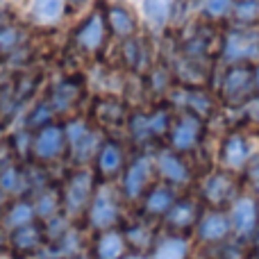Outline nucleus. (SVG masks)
Masks as SVG:
<instances>
[{
    "label": "nucleus",
    "instance_id": "obj_1",
    "mask_svg": "<svg viewBox=\"0 0 259 259\" xmlns=\"http://www.w3.org/2000/svg\"><path fill=\"white\" fill-rule=\"evenodd\" d=\"M64 132H66L68 143V159L73 166H89L94 164V157L98 152L100 143H103L105 134L91 123L87 116H68L64 123Z\"/></svg>",
    "mask_w": 259,
    "mask_h": 259
},
{
    "label": "nucleus",
    "instance_id": "obj_2",
    "mask_svg": "<svg viewBox=\"0 0 259 259\" xmlns=\"http://www.w3.org/2000/svg\"><path fill=\"white\" fill-rule=\"evenodd\" d=\"M219 59L223 66H237V64L255 66L259 64V25H234L225 34H221Z\"/></svg>",
    "mask_w": 259,
    "mask_h": 259
},
{
    "label": "nucleus",
    "instance_id": "obj_3",
    "mask_svg": "<svg viewBox=\"0 0 259 259\" xmlns=\"http://www.w3.org/2000/svg\"><path fill=\"white\" fill-rule=\"evenodd\" d=\"M98 187V178H96L91 166H75L68 173L62 191V214L66 219H77V216L87 214L91 198Z\"/></svg>",
    "mask_w": 259,
    "mask_h": 259
},
{
    "label": "nucleus",
    "instance_id": "obj_4",
    "mask_svg": "<svg viewBox=\"0 0 259 259\" xmlns=\"http://www.w3.org/2000/svg\"><path fill=\"white\" fill-rule=\"evenodd\" d=\"M109 39V30L107 23H105V14L100 9L87 14L80 23L71 30V36H68V44H71V50L80 57H98L105 50Z\"/></svg>",
    "mask_w": 259,
    "mask_h": 259
},
{
    "label": "nucleus",
    "instance_id": "obj_5",
    "mask_svg": "<svg viewBox=\"0 0 259 259\" xmlns=\"http://www.w3.org/2000/svg\"><path fill=\"white\" fill-rule=\"evenodd\" d=\"M255 94V80H252V66L237 64V66H223L219 77V91L216 98L228 109H239L243 103Z\"/></svg>",
    "mask_w": 259,
    "mask_h": 259
},
{
    "label": "nucleus",
    "instance_id": "obj_6",
    "mask_svg": "<svg viewBox=\"0 0 259 259\" xmlns=\"http://www.w3.org/2000/svg\"><path fill=\"white\" fill-rule=\"evenodd\" d=\"M87 225L94 232H105L121 221V191H114L112 182H100L87 207Z\"/></svg>",
    "mask_w": 259,
    "mask_h": 259
},
{
    "label": "nucleus",
    "instance_id": "obj_7",
    "mask_svg": "<svg viewBox=\"0 0 259 259\" xmlns=\"http://www.w3.org/2000/svg\"><path fill=\"white\" fill-rule=\"evenodd\" d=\"M66 155H68V143H66V132H64V123L53 121L32 132L30 161H34L39 166H48L64 159Z\"/></svg>",
    "mask_w": 259,
    "mask_h": 259
},
{
    "label": "nucleus",
    "instance_id": "obj_8",
    "mask_svg": "<svg viewBox=\"0 0 259 259\" xmlns=\"http://www.w3.org/2000/svg\"><path fill=\"white\" fill-rule=\"evenodd\" d=\"M155 157L150 152H139L137 157L127 161L125 170L121 173V198L130 202H137L143 198V193L152 187L155 178Z\"/></svg>",
    "mask_w": 259,
    "mask_h": 259
},
{
    "label": "nucleus",
    "instance_id": "obj_9",
    "mask_svg": "<svg viewBox=\"0 0 259 259\" xmlns=\"http://www.w3.org/2000/svg\"><path fill=\"white\" fill-rule=\"evenodd\" d=\"M205 125L207 121H202L200 116L191 112H178L173 118V125L168 130V148L180 155H191L202 146L205 139Z\"/></svg>",
    "mask_w": 259,
    "mask_h": 259
},
{
    "label": "nucleus",
    "instance_id": "obj_10",
    "mask_svg": "<svg viewBox=\"0 0 259 259\" xmlns=\"http://www.w3.org/2000/svg\"><path fill=\"white\" fill-rule=\"evenodd\" d=\"M239 198V180L234 173L216 168L207 173L200 182V202L209 209H223L230 207Z\"/></svg>",
    "mask_w": 259,
    "mask_h": 259
},
{
    "label": "nucleus",
    "instance_id": "obj_11",
    "mask_svg": "<svg viewBox=\"0 0 259 259\" xmlns=\"http://www.w3.org/2000/svg\"><path fill=\"white\" fill-rule=\"evenodd\" d=\"M166 103L170 107H178L180 112H191L196 116H200L202 121H209L216 114V105L219 98L216 94H211L207 87H173L166 98Z\"/></svg>",
    "mask_w": 259,
    "mask_h": 259
},
{
    "label": "nucleus",
    "instance_id": "obj_12",
    "mask_svg": "<svg viewBox=\"0 0 259 259\" xmlns=\"http://www.w3.org/2000/svg\"><path fill=\"white\" fill-rule=\"evenodd\" d=\"M152 157H155V173L164 184H168L173 189L189 187L191 184L193 170L184 155H180V152L170 150L166 146V148H157L152 152Z\"/></svg>",
    "mask_w": 259,
    "mask_h": 259
},
{
    "label": "nucleus",
    "instance_id": "obj_13",
    "mask_svg": "<svg viewBox=\"0 0 259 259\" xmlns=\"http://www.w3.org/2000/svg\"><path fill=\"white\" fill-rule=\"evenodd\" d=\"M252 157L250 139L243 130H230L219 146V168L230 170V173H243Z\"/></svg>",
    "mask_w": 259,
    "mask_h": 259
},
{
    "label": "nucleus",
    "instance_id": "obj_14",
    "mask_svg": "<svg viewBox=\"0 0 259 259\" xmlns=\"http://www.w3.org/2000/svg\"><path fill=\"white\" fill-rule=\"evenodd\" d=\"M127 166L125 157V146L114 137H105L100 143L98 152L94 157V173L100 182H114L116 178H121V173Z\"/></svg>",
    "mask_w": 259,
    "mask_h": 259
},
{
    "label": "nucleus",
    "instance_id": "obj_15",
    "mask_svg": "<svg viewBox=\"0 0 259 259\" xmlns=\"http://www.w3.org/2000/svg\"><path fill=\"white\" fill-rule=\"evenodd\" d=\"M82 96H84V82L75 75H64L48 87L46 100L50 103L53 112L59 118V116H73L77 105L82 103Z\"/></svg>",
    "mask_w": 259,
    "mask_h": 259
},
{
    "label": "nucleus",
    "instance_id": "obj_16",
    "mask_svg": "<svg viewBox=\"0 0 259 259\" xmlns=\"http://www.w3.org/2000/svg\"><path fill=\"white\" fill-rule=\"evenodd\" d=\"M196 239L205 246H219V243H225L230 237H232V223H230L228 211L223 209H207L200 214L196 228Z\"/></svg>",
    "mask_w": 259,
    "mask_h": 259
},
{
    "label": "nucleus",
    "instance_id": "obj_17",
    "mask_svg": "<svg viewBox=\"0 0 259 259\" xmlns=\"http://www.w3.org/2000/svg\"><path fill=\"white\" fill-rule=\"evenodd\" d=\"M230 223L237 239H250L259 228V200L255 196H239L230 205Z\"/></svg>",
    "mask_w": 259,
    "mask_h": 259
},
{
    "label": "nucleus",
    "instance_id": "obj_18",
    "mask_svg": "<svg viewBox=\"0 0 259 259\" xmlns=\"http://www.w3.org/2000/svg\"><path fill=\"white\" fill-rule=\"evenodd\" d=\"M130 116L127 103L114 98V96H100L96 98L94 107H91V123L98 130H116L125 127V121Z\"/></svg>",
    "mask_w": 259,
    "mask_h": 259
},
{
    "label": "nucleus",
    "instance_id": "obj_19",
    "mask_svg": "<svg viewBox=\"0 0 259 259\" xmlns=\"http://www.w3.org/2000/svg\"><path fill=\"white\" fill-rule=\"evenodd\" d=\"M202 209H200V200L196 198H178L175 205L168 209V214L164 216V225L168 232L173 234H184L189 230L196 228L198 219H200Z\"/></svg>",
    "mask_w": 259,
    "mask_h": 259
},
{
    "label": "nucleus",
    "instance_id": "obj_20",
    "mask_svg": "<svg viewBox=\"0 0 259 259\" xmlns=\"http://www.w3.org/2000/svg\"><path fill=\"white\" fill-rule=\"evenodd\" d=\"M105 23H107L109 36H114L116 41H125L139 34V18L127 5L114 3L105 9Z\"/></svg>",
    "mask_w": 259,
    "mask_h": 259
},
{
    "label": "nucleus",
    "instance_id": "obj_21",
    "mask_svg": "<svg viewBox=\"0 0 259 259\" xmlns=\"http://www.w3.org/2000/svg\"><path fill=\"white\" fill-rule=\"evenodd\" d=\"M178 200V193H175L173 187L159 182L152 184L141 198V209L146 214V219H164L168 214V209L175 205Z\"/></svg>",
    "mask_w": 259,
    "mask_h": 259
},
{
    "label": "nucleus",
    "instance_id": "obj_22",
    "mask_svg": "<svg viewBox=\"0 0 259 259\" xmlns=\"http://www.w3.org/2000/svg\"><path fill=\"white\" fill-rule=\"evenodd\" d=\"M44 241H46V232H44V225H39V223H30V225H25V228L7 232V246L12 248L16 255L32 257L34 252L41 250Z\"/></svg>",
    "mask_w": 259,
    "mask_h": 259
},
{
    "label": "nucleus",
    "instance_id": "obj_23",
    "mask_svg": "<svg viewBox=\"0 0 259 259\" xmlns=\"http://www.w3.org/2000/svg\"><path fill=\"white\" fill-rule=\"evenodd\" d=\"M121 59L125 68L134 75H146L150 71V46L141 39V36H132V39L121 41Z\"/></svg>",
    "mask_w": 259,
    "mask_h": 259
},
{
    "label": "nucleus",
    "instance_id": "obj_24",
    "mask_svg": "<svg viewBox=\"0 0 259 259\" xmlns=\"http://www.w3.org/2000/svg\"><path fill=\"white\" fill-rule=\"evenodd\" d=\"M127 255V241L121 230L112 228L105 232H96L91 243V259H123Z\"/></svg>",
    "mask_w": 259,
    "mask_h": 259
},
{
    "label": "nucleus",
    "instance_id": "obj_25",
    "mask_svg": "<svg viewBox=\"0 0 259 259\" xmlns=\"http://www.w3.org/2000/svg\"><path fill=\"white\" fill-rule=\"evenodd\" d=\"M191 257V241L184 234L166 232L157 237V241L150 248L148 259H189Z\"/></svg>",
    "mask_w": 259,
    "mask_h": 259
},
{
    "label": "nucleus",
    "instance_id": "obj_26",
    "mask_svg": "<svg viewBox=\"0 0 259 259\" xmlns=\"http://www.w3.org/2000/svg\"><path fill=\"white\" fill-rule=\"evenodd\" d=\"M30 223H36V211L32 200L27 198H16L9 205H5L3 216H0V228L5 232H14L18 228H25Z\"/></svg>",
    "mask_w": 259,
    "mask_h": 259
},
{
    "label": "nucleus",
    "instance_id": "obj_27",
    "mask_svg": "<svg viewBox=\"0 0 259 259\" xmlns=\"http://www.w3.org/2000/svg\"><path fill=\"white\" fill-rule=\"evenodd\" d=\"M0 191L7 198L9 196L21 198V193L30 191L25 164H21V161H9V164L0 166Z\"/></svg>",
    "mask_w": 259,
    "mask_h": 259
},
{
    "label": "nucleus",
    "instance_id": "obj_28",
    "mask_svg": "<svg viewBox=\"0 0 259 259\" xmlns=\"http://www.w3.org/2000/svg\"><path fill=\"white\" fill-rule=\"evenodd\" d=\"M173 68L166 64H152L150 71L143 75V84H146V94H152L157 98H168L170 89H173Z\"/></svg>",
    "mask_w": 259,
    "mask_h": 259
},
{
    "label": "nucleus",
    "instance_id": "obj_29",
    "mask_svg": "<svg viewBox=\"0 0 259 259\" xmlns=\"http://www.w3.org/2000/svg\"><path fill=\"white\" fill-rule=\"evenodd\" d=\"M32 205H34V211H36V221L46 223V221L62 214V191L57 187H50L48 184L46 189L34 193Z\"/></svg>",
    "mask_w": 259,
    "mask_h": 259
},
{
    "label": "nucleus",
    "instance_id": "obj_30",
    "mask_svg": "<svg viewBox=\"0 0 259 259\" xmlns=\"http://www.w3.org/2000/svg\"><path fill=\"white\" fill-rule=\"evenodd\" d=\"M68 0H32L30 16L39 27H53L62 21Z\"/></svg>",
    "mask_w": 259,
    "mask_h": 259
},
{
    "label": "nucleus",
    "instance_id": "obj_31",
    "mask_svg": "<svg viewBox=\"0 0 259 259\" xmlns=\"http://www.w3.org/2000/svg\"><path fill=\"white\" fill-rule=\"evenodd\" d=\"M178 0H143V16L152 30H164L175 16Z\"/></svg>",
    "mask_w": 259,
    "mask_h": 259
},
{
    "label": "nucleus",
    "instance_id": "obj_32",
    "mask_svg": "<svg viewBox=\"0 0 259 259\" xmlns=\"http://www.w3.org/2000/svg\"><path fill=\"white\" fill-rule=\"evenodd\" d=\"M21 48H25V30L12 21L0 25V59L12 57Z\"/></svg>",
    "mask_w": 259,
    "mask_h": 259
},
{
    "label": "nucleus",
    "instance_id": "obj_33",
    "mask_svg": "<svg viewBox=\"0 0 259 259\" xmlns=\"http://www.w3.org/2000/svg\"><path fill=\"white\" fill-rule=\"evenodd\" d=\"M125 241L127 248H132V252H143V250H150L152 243L157 241L155 232L148 228V223H134L125 230Z\"/></svg>",
    "mask_w": 259,
    "mask_h": 259
},
{
    "label": "nucleus",
    "instance_id": "obj_34",
    "mask_svg": "<svg viewBox=\"0 0 259 259\" xmlns=\"http://www.w3.org/2000/svg\"><path fill=\"white\" fill-rule=\"evenodd\" d=\"M53 121H57V114L53 112V107H50V103L48 100H39V103H34L30 109H27V114H25V118H23V125H25L27 130H39V127H44V125H48V123H53Z\"/></svg>",
    "mask_w": 259,
    "mask_h": 259
},
{
    "label": "nucleus",
    "instance_id": "obj_35",
    "mask_svg": "<svg viewBox=\"0 0 259 259\" xmlns=\"http://www.w3.org/2000/svg\"><path fill=\"white\" fill-rule=\"evenodd\" d=\"M230 16H232L234 25H241V27L257 25L259 23V0H234Z\"/></svg>",
    "mask_w": 259,
    "mask_h": 259
},
{
    "label": "nucleus",
    "instance_id": "obj_36",
    "mask_svg": "<svg viewBox=\"0 0 259 259\" xmlns=\"http://www.w3.org/2000/svg\"><path fill=\"white\" fill-rule=\"evenodd\" d=\"M7 146H9V150H12L14 159L21 161V164H27L30 155H32V130H27L25 125L18 127L16 132L9 137Z\"/></svg>",
    "mask_w": 259,
    "mask_h": 259
},
{
    "label": "nucleus",
    "instance_id": "obj_37",
    "mask_svg": "<svg viewBox=\"0 0 259 259\" xmlns=\"http://www.w3.org/2000/svg\"><path fill=\"white\" fill-rule=\"evenodd\" d=\"M234 0H200V14L207 21H223L230 16Z\"/></svg>",
    "mask_w": 259,
    "mask_h": 259
},
{
    "label": "nucleus",
    "instance_id": "obj_38",
    "mask_svg": "<svg viewBox=\"0 0 259 259\" xmlns=\"http://www.w3.org/2000/svg\"><path fill=\"white\" fill-rule=\"evenodd\" d=\"M239 118H241L246 125L250 127H259V96H252L248 103H243L241 107L237 109Z\"/></svg>",
    "mask_w": 259,
    "mask_h": 259
},
{
    "label": "nucleus",
    "instance_id": "obj_39",
    "mask_svg": "<svg viewBox=\"0 0 259 259\" xmlns=\"http://www.w3.org/2000/svg\"><path fill=\"white\" fill-rule=\"evenodd\" d=\"M243 175H246V178L252 182V187H255V184L259 182V150L252 152V157H250V161H248V166H246V170H243Z\"/></svg>",
    "mask_w": 259,
    "mask_h": 259
},
{
    "label": "nucleus",
    "instance_id": "obj_40",
    "mask_svg": "<svg viewBox=\"0 0 259 259\" xmlns=\"http://www.w3.org/2000/svg\"><path fill=\"white\" fill-rule=\"evenodd\" d=\"M252 80H255V94L259 96V64L252 66Z\"/></svg>",
    "mask_w": 259,
    "mask_h": 259
},
{
    "label": "nucleus",
    "instance_id": "obj_41",
    "mask_svg": "<svg viewBox=\"0 0 259 259\" xmlns=\"http://www.w3.org/2000/svg\"><path fill=\"white\" fill-rule=\"evenodd\" d=\"M5 248H7V232L0 228V252H3Z\"/></svg>",
    "mask_w": 259,
    "mask_h": 259
},
{
    "label": "nucleus",
    "instance_id": "obj_42",
    "mask_svg": "<svg viewBox=\"0 0 259 259\" xmlns=\"http://www.w3.org/2000/svg\"><path fill=\"white\" fill-rule=\"evenodd\" d=\"M123 259H148V257L143 255V252H127V255L123 257Z\"/></svg>",
    "mask_w": 259,
    "mask_h": 259
},
{
    "label": "nucleus",
    "instance_id": "obj_43",
    "mask_svg": "<svg viewBox=\"0 0 259 259\" xmlns=\"http://www.w3.org/2000/svg\"><path fill=\"white\" fill-rule=\"evenodd\" d=\"M5 205H7V196H5V193L0 191V216H3V209H5Z\"/></svg>",
    "mask_w": 259,
    "mask_h": 259
},
{
    "label": "nucleus",
    "instance_id": "obj_44",
    "mask_svg": "<svg viewBox=\"0 0 259 259\" xmlns=\"http://www.w3.org/2000/svg\"><path fill=\"white\" fill-rule=\"evenodd\" d=\"M68 3H71V5H73V7H80V5L89 3V0H68Z\"/></svg>",
    "mask_w": 259,
    "mask_h": 259
},
{
    "label": "nucleus",
    "instance_id": "obj_45",
    "mask_svg": "<svg viewBox=\"0 0 259 259\" xmlns=\"http://www.w3.org/2000/svg\"><path fill=\"white\" fill-rule=\"evenodd\" d=\"M71 259H91V255H82V252H80V255H75V257H71Z\"/></svg>",
    "mask_w": 259,
    "mask_h": 259
},
{
    "label": "nucleus",
    "instance_id": "obj_46",
    "mask_svg": "<svg viewBox=\"0 0 259 259\" xmlns=\"http://www.w3.org/2000/svg\"><path fill=\"white\" fill-rule=\"evenodd\" d=\"M14 259H32V257H27V255H16Z\"/></svg>",
    "mask_w": 259,
    "mask_h": 259
},
{
    "label": "nucleus",
    "instance_id": "obj_47",
    "mask_svg": "<svg viewBox=\"0 0 259 259\" xmlns=\"http://www.w3.org/2000/svg\"><path fill=\"white\" fill-rule=\"evenodd\" d=\"M0 98H3V91H0Z\"/></svg>",
    "mask_w": 259,
    "mask_h": 259
}]
</instances>
